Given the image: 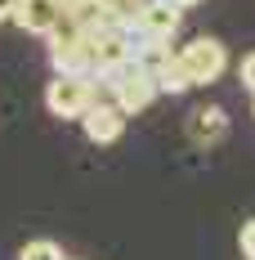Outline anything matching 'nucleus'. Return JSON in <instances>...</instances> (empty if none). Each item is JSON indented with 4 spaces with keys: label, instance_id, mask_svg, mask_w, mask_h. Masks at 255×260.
<instances>
[{
    "label": "nucleus",
    "instance_id": "3",
    "mask_svg": "<svg viewBox=\"0 0 255 260\" xmlns=\"http://www.w3.org/2000/svg\"><path fill=\"white\" fill-rule=\"evenodd\" d=\"M157 94H161V90H157V77L143 68V63H134L126 77H117L112 85H107V99L121 108L126 117H130V112H143V108L153 104Z\"/></svg>",
    "mask_w": 255,
    "mask_h": 260
},
{
    "label": "nucleus",
    "instance_id": "13",
    "mask_svg": "<svg viewBox=\"0 0 255 260\" xmlns=\"http://www.w3.org/2000/svg\"><path fill=\"white\" fill-rule=\"evenodd\" d=\"M14 9H18V0H0V18H14Z\"/></svg>",
    "mask_w": 255,
    "mask_h": 260
},
{
    "label": "nucleus",
    "instance_id": "10",
    "mask_svg": "<svg viewBox=\"0 0 255 260\" xmlns=\"http://www.w3.org/2000/svg\"><path fill=\"white\" fill-rule=\"evenodd\" d=\"M237 242H242V256H246V260H255V220H246V224H242Z\"/></svg>",
    "mask_w": 255,
    "mask_h": 260
},
{
    "label": "nucleus",
    "instance_id": "2",
    "mask_svg": "<svg viewBox=\"0 0 255 260\" xmlns=\"http://www.w3.org/2000/svg\"><path fill=\"white\" fill-rule=\"evenodd\" d=\"M175 54H179V63H184V72L193 77V85H210V81L224 77V68H229V50L215 36H193Z\"/></svg>",
    "mask_w": 255,
    "mask_h": 260
},
{
    "label": "nucleus",
    "instance_id": "6",
    "mask_svg": "<svg viewBox=\"0 0 255 260\" xmlns=\"http://www.w3.org/2000/svg\"><path fill=\"white\" fill-rule=\"evenodd\" d=\"M14 18L23 23V31L31 36H45L58 18V0H18V9H14Z\"/></svg>",
    "mask_w": 255,
    "mask_h": 260
},
{
    "label": "nucleus",
    "instance_id": "9",
    "mask_svg": "<svg viewBox=\"0 0 255 260\" xmlns=\"http://www.w3.org/2000/svg\"><path fill=\"white\" fill-rule=\"evenodd\" d=\"M18 260H63V247L58 242H50V238H36V242H27L23 256Z\"/></svg>",
    "mask_w": 255,
    "mask_h": 260
},
{
    "label": "nucleus",
    "instance_id": "7",
    "mask_svg": "<svg viewBox=\"0 0 255 260\" xmlns=\"http://www.w3.org/2000/svg\"><path fill=\"white\" fill-rule=\"evenodd\" d=\"M139 23L148 27L153 36H175V31H179V5H170V0H153V5L143 9Z\"/></svg>",
    "mask_w": 255,
    "mask_h": 260
},
{
    "label": "nucleus",
    "instance_id": "15",
    "mask_svg": "<svg viewBox=\"0 0 255 260\" xmlns=\"http://www.w3.org/2000/svg\"><path fill=\"white\" fill-rule=\"evenodd\" d=\"M251 112H255V99H251Z\"/></svg>",
    "mask_w": 255,
    "mask_h": 260
},
{
    "label": "nucleus",
    "instance_id": "11",
    "mask_svg": "<svg viewBox=\"0 0 255 260\" xmlns=\"http://www.w3.org/2000/svg\"><path fill=\"white\" fill-rule=\"evenodd\" d=\"M237 77H242V85H246V90L255 94V50L246 54V58H242V68H237Z\"/></svg>",
    "mask_w": 255,
    "mask_h": 260
},
{
    "label": "nucleus",
    "instance_id": "8",
    "mask_svg": "<svg viewBox=\"0 0 255 260\" xmlns=\"http://www.w3.org/2000/svg\"><path fill=\"white\" fill-rule=\"evenodd\" d=\"M153 77H157V90H161V94H184V90H193V77L184 72V63H179L175 50H170V58L157 68Z\"/></svg>",
    "mask_w": 255,
    "mask_h": 260
},
{
    "label": "nucleus",
    "instance_id": "5",
    "mask_svg": "<svg viewBox=\"0 0 255 260\" xmlns=\"http://www.w3.org/2000/svg\"><path fill=\"white\" fill-rule=\"evenodd\" d=\"M224 135H229V112L220 104H202L188 117V139H193L197 148H215Z\"/></svg>",
    "mask_w": 255,
    "mask_h": 260
},
{
    "label": "nucleus",
    "instance_id": "14",
    "mask_svg": "<svg viewBox=\"0 0 255 260\" xmlns=\"http://www.w3.org/2000/svg\"><path fill=\"white\" fill-rule=\"evenodd\" d=\"M170 5H179V9H193V5H202V0H170Z\"/></svg>",
    "mask_w": 255,
    "mask_h": 260
},
{
    "label": "nucleus",
    "instance_id": "16",
    "mask_svg": "<svg viewBox=\"0 0 255 260\" xmlns=\"http://www.w3.org/2000/svg\"><path fill=\"white\" fill-rule=\"evenodd\" d=\"M63 260H67V256H63Z\"/></svg>",
    "mask_w": 255,
    "mask_h": 260
},
{
    "label": "nucleus",
    "instance_id": "4",
    "mask_svg": "<svg viewBox=\"0 0 255 260\" xmlns=\"http://www.w3.org/2000/svg\"><path fill=\"white\" fill-rule=\"evenodd\" d=\"M81 126H85V139H94V144H117L121 130H126V112L112 99H94L81 112Z\"/></svg>",
    "mask_w": 255,
    "mask_h": 260
},
{
    "label": "nucleus",
    "instance_id": "1",
    "mask_svg": "<svg viewBox=\"0 0 255 260\" xmlns=\"http://www.w3.org/2000/svg\"><path fill=\"white\" fill-rule=\"evenodd\" d=\"M94 99H103L94 77H72V72H54L50 90H45V104H50L54 117H81Z\"/></svg>",
    "mask_w": 255,
    "mask_h": 260
},
{
    "label": "nucleus",
    "instance_id": "12",
    "mask_svg": "<svg viewBox=\"0 0 255 260\" xmlns=\"http://www.w3.org/2000/svg\"><path fill=\"white\" fill-rule=\"evenodd\" d=\"M81 5H85V0H58V14H77Z\"/></svg>",
    "mask_w": 255,
    "mask_h": 260
}]
</instances>
